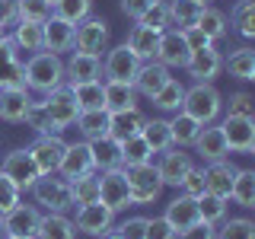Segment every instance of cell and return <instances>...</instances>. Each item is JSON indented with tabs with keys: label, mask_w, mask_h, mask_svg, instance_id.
Segmentation results:
<instances>
[{
	"label": "cell",
	"mask_w": 255,
	"mask_h": 239,
	"mask_svg": "<svg viewBox=\"0 0 255 239\" xmlns=\"http://www.w3.org/2000/svg\"><path fill=\"white\" fill-rule=\"evenodd\" d=\"M147 118L140 115V109H125V112H109V134L115 140H125V137H134V134H140V127Z\"/></svg>",
	"instance_id": "26"
},
{
	"label": "cell",
	"mask_w": 255,
	"mask_h": 239,
	"mask_svg": "<svg viewBox=\"0 0 255 239\" xmlns=\"http://www.w3.org/2000/svg\"><path fill=\"white\" fill-rule=\"evenodd\" d=\"M179 239H217V230L211 227V223H204V220H198V223H191L188 230H182Z\"/></svg>",
	"instance_id": "55"
},
{
	"label": "cell",
	"mask_w": 255,
	"mask_h": 239,
	"mask_svg": "<svg viewBox=\"0 0 255 239\" xmlns=\"http://www.w3.org/2000/svg\"><path fill=\"white\" fill-rule=\"evenodd\" d=\"M163 220L169 223V227L175 230V236L182 233V230H188L191 223H198L201 217H198V198H188V195H179L175 201L166 204V214Z\"/></svg>",
	"instance_id": "23"
},
{
	"label": "cell",
	"mask_w": 255,
	"mask_h": 239,
	"mask_svg": "<svg viewBox=\"0 0 255 239\" xmlns=\"http://www.w3.org/2000/svg\"><path fill=\"white\" fill-rule=\"evenodd\" d=\"M51 19L48 0H16V22H45Z\"/></svg>",
	"instance_id": "45"
},
{
	"label": "cell",
	"mask_w": 255,
	"mask_h": 239,
	"mask_svg": "<svg viewBox=\"0 0 255 239\" xmlns=\"http://www.w3.org/2000/svg\"><path fill=\"white\" fill-rule=\"evenodd\" d=\"M185 70H188V77L198 80V83H211V80L223 70V58H220V51L214 45L211 48H201V51H191L188 54Z\"/></svg>",
	"instance_id": "19"
},
{
	"label": "cell",
	"mask_w": 255,
	"mask_h": 239,
	"mask_svg": "<svg viewBox=\"0 0 255 239\" xmlns=\"http://www.w3.org/2000/svg\"><path fill=\"white\" fill-rule=\"evenodd\" d=\"M32 93L29 86H3L0 90V118L10 124H19L22 118H26V112L32 106Z\"/></svg>",
	"instance_id": "16"
},
{
	"label": "cell",
	"mask_w": 255,
	"mask_h": 239,
	"mask_svg": "<svg viewBox=\"0 0 255 239\" xmlns=\"http://www.w3.org/2000/svg\"><path fill=\"white\" fill-rule=\"evenodd\" d=\"M35 239H77V227L67 214H42Z\"/></svg>",
	"instance_id": "29"
},
{
	"label": "cell",
	"mask_w": 255,
	"mask_h": 239,
	"mask_svg": "<svg viewBox=\"0 0 255 239\" xmlns=\"http://www.w3.org/2000/svg\"><path fill=\"white\" fill-rule=\"evenodd\" d=\"M233 175H236L233 163H227V159L211 163L204 169V191H211V195H217V198H230V191H233Z\"/></svg>",
	"instance_id": "25"
},
{
	"label": "cell",
	"mask_w": 255,
	"mask_h": 239,
	"mask_svg": "<svg viewBox=\"0 0 255 239\" xmlns=\"http://www.w3.org/2000/svg\"><path fill=\"white\" fill-rule=\"evenodd\" d=\"M153 3H156V0H122V13L128 16V19L137 22V19H140V16L147 13Z\"/></svg>",
	"instance_id": "56"
},
{
	"label": "cell",
	"mask_w": 255,
	"mask_h": 239,
	"mask_svg": "<svg viewBox=\"0 0 255 239\" xmlns=\"http://www.w3.org/2000/svg\"><path fill=\"white\" fill-rule=\"evenodd\" d=\"M64 147H67V143H64L61 134H45V137H38L35 143H32L29 153H32V159H35L38 172H42V175H54V172H58Z\"/></svg>",
	"instance_id": "11"
},
{
	"label": "cell",
	"mask_w": 255,
	"mask_h": 239,
	"mask_svg": "<svg viewBox=\"0 0 255 239\" xmlns=\"http://www.w3.org/2000/svg\"><path fill=\"white\" fill-rule=\"evenodd\" d=\"M143 239H175V230L166 223L163 217H147V227H143Z\"/></svg>",
	"instance_id": "53"
},
{
	"label": "cell",
	"mask_w": 255,
	"mask_h": 239,
	"mask_svg": "<svg viewBox=\"0 0 255 239\" xmlns=\"http://www.w3.org/2000/svg\"><path fill=\"white\" fill-rule=\"evenodd\" d=\"M201 3H204V6H207V3H211V0H201Z\"/></svg>",
	"instance_id": "63"
},
{
	"label": "cell",
	"mask_w": 255,
	"mask_h": 239,
	"mask_svg": "<svg viewBox=\"0 0 255 239\" xmlns=\"http://www.w3.org/2000/svg\"><path fill=\"white\" fill-rule=\"evenodd\" d=\"M3 86H26L19 61H0V90Z\"/></svg>",
	"instance_id": "50"
},
{
	"label": "cell",
	"mask_w": 255,
	"mask_h": 239,
	"mask_svg": "<svg viewBox=\"0 0 255 239\" xmlns=\"http://www.w3.org/2000/svg\"><path fill=\"white\" fill-rule=\"evenodd\" d=\"M223 109H227V115L252 118L255 115V99H252L249 93H233V96H230V102H223Z\"/></svg>",
	"instance_id": "49"
},
{
	"label": "cell",
	"mask_w": 255,
	"mask_h": 239,
	"mask_svg": "<svg viewBox=\"0 0 255 239\" xmlns=\"http://www.w3.org/2000/svg\"><path fill=\"white\" fill-rule=\"evenodd\" d=\"M230 22L236 26V32L243 38L255 35V0H236L233 13H230Z\"/></svg>",
	"instance_id": "40"
},
{
	"label": "cell",
	"mask_w": 255,
	"mask_h": 239,
	"mask_svg": "<svg viewBox=\"0 0 255 239\" xmlns=\"http://www.w3.org/2000/svg\"><path fill=\"white\" fill-rule=\"evenodd\" d=\"M137 22H140V26H147V29H153V32H166V29H172V26H169V10H166L163 0H156V3L150 6V10L143 13Z\"/></svg>",
	"instance_id": "48"
},
{
	"label": "cell",
	"mask_w": 255,
	"mask_h": 239,
	"mask_svg": "<svg viewBox=\"0 0 255 239\" xmlns=\"http://www.w3.org/2000/svg\"><path fill=\"white\" fill-rule=\"evenodd\" d=\"M38 223H42V211L35 204H16L3 214V230L6 236H32L35 239L38 233Z\"/></svg>",
	"instance_id": "12"
},
{
	"label": "cell",
	"mask_w": 255,
	"mask_h": 239,
	"mask_svg": "<svg viewBox=\"0 0 255 239\" xmlns=\"http://www.w3.org/2000/svg\"><path fill=\"white\" fill-rule=\"evenodd\" d=\"M22 121H26V124L32 127V131L38 134V137H45V134H61L58 127H54V121L48 118V112H45V106H42V102H32Z\"/></svg>",
	"instance_id": "47"
},
{
	"label": "cell",
	"mask_w": 255,
	"mask_h": 239,
	"mask_svg": "<svg viewBox=\"0 0 255 239\" xmlns=\"http://www.w3.org/2000/svg\"><path fill=\"white\" fill-rule=\"evenodd\" d=\"M201 121H195L191 115L185 112H175V118L169 121V137H172V147H191V143L198 140V134H201Z\"/></svg>",
	"instance_id": "30"
},
{
	"label": "cell",
	"mask_w": 255,
	"mask_h": 239,
	"mask_svg": "<svg viewBox=\"0 0 255 239\" xmlns=\"http://www.w3.org/2000/svg\"><path fill=\"white\" fill-rule=\"evenodd\" d=\"M3 239H32V236H3Z\"/></svg>",
	"instance_id": "61"
},
{
	"label": "cell",
	"mask_w": 255,
	"mask_h": 239,
	"mask_svg": "<svg viewBox=\"0 0 255 239\" xmlns=\"http://www.w3.org/2000/svg\"><path fill=\"white\" fill-rule=\"evenodd\" d=\"M83 172H93V156H90V143L80 140V143H67L64 147V156H61V166H58V175L61 179H77Z\"/></svg>",
	"instance_id": "20"
},
{
	"label": "cell",
	"mask_w": 255,
	"mask_h": 239,
	"mask_svg": "<svg viewBox=\"0 0 255 239\" xmlns=\"http://www.w3.org/2000/svg\"><path fill=\"white\" fill-rule=\"evenodd\" d=\"M140 137L150 143L153 153H163L166 147H172V137H169V121L166 118H147L140 127Z\"/></svg>",
	"instance_id": "35"
},
{
	"label": "cell",
	"mask_w": 255,
	"mask_h": 239,
	"mask_svg": "<svg viewBox=\"0 0 255 239\" xmlns=\"http://www.w3.org/2000/svg\"><path fill=\"white\" fill-rule=\"evenodd\" d=\"M6 236V230H3V214H0V239Z\"/></svg>",
	"instance_id": "60"
},
{
	"label": "cell",
	"mask_w": 255,
	"mask_h": 239,
	"mask_svg": "<svg viewBox=\"0 0 255 239\" xmlns=\"http://www.w3.org/2000/svg\"><path fill=\"white\" fill-rule=\"evenodd\" d=\"M223 67L230 70V77L249 83V80H255V51H252V48H246V45L236 48V51L223 61Z\"/></svg>",
	"instance_id": "34"
},
{
	"label": "cell",
	"mask_w": 255,
	"mask_h": 239,
	"mask_svg": "<svg viewBox=\"0 0 255 239\" xmlns=\"http://www.w3.org/2000/svg\"><path fill=\"white\" fill-rule=\"evenodd\" d=\"M19 204V188L13 185L10 179H6L3 172H0V214H6L10 207Z\"/></svg>",
	"instance_id": "52"
},
{
	"label": "cell",
	"mask_w": 255,
	"mask_h": 239,
	"mask_svg": "<svg viewBox=\"0 0 255 239\" xmlns=\"http://www.w3.org/2000/svg\"><path fill=\"white\" fill-rule=\"evenodd\" d=\"M128 48H131L134 54H137L140 61H156V48H159V32L153 29H147V26H134L131 29V35H128Z\"/></svg>",
	"instance_id": "28"
},
{
	"label": "cell",
	"mask_w": 255,
	"mask_h": 239,
	"mask_svg": "<svg viewBox=\"0 0 255 239\" xmlns=\"http://www.w3.org/2000/svg\"><path fill=\"white\" fill-rule=\"evenodd\" d=\"M143 227H147V217H131L118 227L122 239H143Z\"/></svg>",
	"instance_id": "57"
},
{
	"label": "cell",
	"mask_w": 255,
	"mask_h": 239,
	"mask_svg": "<svg viewBox=\"0 0 255 239\" xmlns=\"http://www.w3.org/2000/svg\"><path fill=\"white\" fill-rule=\"evenodd\" d=\"M32 198H35L38 207H45L48 214H67L74 207V195H70V182L61 179L58 172L54 175H38L35 185L29 188Z\"/></svg>",
	"instance_id": "3"
},
{
	"label": "cell",
	"mask_w": 255,
	"mask_h": 239,
	"mask_svg": "<svg viewBox=\"0 0 255 239\" xmlns=\"http://www.w3.org/2000/svg\"><path fill=\"white\" fill-rule=\"evenodd\" d=\"M77 131L83 134L86 140H96V137H106L109 134V112L106 109H86L77 115Z\"/></svg>",
	"instance_id": "32"
},
{
	"label": "cell",
	"mask_w": 255,
	"mask_h": 239,
	"mask_svg": "<svg viewBox=\"0 0 255 239\" xmlns=\"http://www.w3.org/2000/svg\"><path fill=\"white\" fill-rule=\"evenodd\" d=\"M188 45L185 38H182L179 29H166L159 32V48H156V61L163 64V67H185L188 64Z\"/></svg>",
	"instance_id": "17"
},
{
	"label": "cell",
	"mask_w": 255,
	"mask_h": 239,
	"mask_svg": "<svg viewBox=\"0 0 255 239\" xmlns=\"http://www.w3.org/2000/svg\"><path fill=\"white\" fill-rule=\"evenodd\" d=\"M195 26L201 29L204 35L211 38V42H217V38H223V35H227V29H230V26H227V16H223L220 10H214V6H204Z\"/></svg>",
	"instance_id": "42"
},
{
	"label": "cell",
	"mask_w": 255,
	"mask_h": 239,
	"mask_svg": "<svg viewBox=\"0 0 255 239\" xmlns=\"http://www.w3.org/2000/svg\"><path fill=\"white\" fill-rule=\"evenodd\" d=\"M102 90H106V112H125L137 106V93L125 80H106Z\"/></svg>",
	"instance_id": "27"
},
{
	"label": "cell",
	"mask_w": 255,
	"mask_h": 239,
	"mask_svg": "<svg viewBox=\"0 0 255 239\" xmlns=\"http://www.w3.org/2000/svg\"><path fill=\"white\" fill-rule=\"evenodd\" d=\"M150 159H153V150L140 134L122 140V166H140V163H150Z\"/></svg>",
	"instance_id": "39"
},
{
	"label": "cell",
	"mask_w": 255,
	"mask_h": 239,
	"mask_svg": "<svg viewBox=\"0 0 255 239\" xmlns=\"http://www.w3.org/2000/svg\"><path fill=\"white\" fill-rule=\"evenodd\" d=\"M0 172H3L19 191H29L32 185H35V179L42 175V172H38V166H35V159H32V153H29V147L6 153L3 159H0Z\"/></svg>",
	"instance_id": "5"
},
{
	"label": "cell",
	"mask_w": 255,
	"mask_h": 239,
	"mask_svg": "<svg viewBox=\"0 0 255 239\" xmlns=\"http://www.w3.org/2000/svg\"><path fill=\"white\" fill-rule=\"evenodd\" d=\"M166 10H169V26H175V29L182 32V29H188V26H195V22H198L204 3H201V0H169Z\"/></svg>",
	"instance_id": "31"
},
{
	"label": "cell",
	"mask_w": 255,
	"mask_h": 239,
	"mask_svg": "<svg viewBox=\"0 0 255 239\" xmlns=\"http://www.w3.org/2000/svg\"><path fill=\"white\" fill-rule=\"evenodd\" d=\"M182 112L191 115L201 124H214L223 115V96L217 93L214 83H195L185 90V99H182Z\"/></svg>",
	"instance_id": "2"
},
{
	"label": "cell",
	"mask_w": 255,
	"mask_h": 239,
	"mask_svg": "<svg viewBox=\"0 0 255 239\" xmlns=\"http://www.w3.org/2000/svg\"><path fill=\"white\" fill-rule=\"evenodd\" d=\"M182 99H185V86H182V80H169V83L163 86L156 96H153V106L159 112H179L182 109Z\"/></svg>",
	"instance_id": "43"
},
{
	"label": "cell",
	"mask_w": 255,
	"mask_h": 239,
	"mask_svg": "<svg viewBox=\"0 0 255 239\" xmlns=\"http://www.w3.org/2000/svg\"><path fill=\"white\" fill-rule=\"evenodd\" d=\"M179 188H182V195H188V198H201L204 195V169L195 166V169L179 182Z\"/></svg>",
	"instance_id": "51"
},
{
	"label": "cell",
	"mask_w": 255,
	"mask_h": 239,
	"mask_svg": "<svg viewBox=\"0 0 255 239\" xmlns=\"http://www.w3.org/2000/svg\"><path fill=\"white\" fill-rule=\"evenodd\" d=\"M48 3H51V6H54V3H58V0H48Z\"/></svg>",
	"instance_id": "62"
},
{
	"label": "cell",
	"mask_w": 255,
	"mask_h": 239,
	"mask_svg": "<svg viewBox=\"0 0 255 239\" xmlns=\"http://www.w3.org/2000/svg\"><path fill=\"white\" fill-rule=\"evenodd\" d=\"M16 22V0H0V29Z\"/></svg>",
	"instance_id": "58"
},
{
	"label": "cell",
	"mask_w": 255,
	"mask_h": 239,
	"mask_svg": "<svg viewBox=\"0 0 255 239\" xmlns=\"http://www.w3.org/2000/svg\"><path fill=\"white\" fill-rule=\"evenodd\" d=\"M90 13H93V0H58L51 6V16L70 22V26H80Z\"/></svg>",
	"instance_id": "37"
},
{
	"label": "cell",
	"mask_w": 255,
	"mask_h": 239,
	"mask_svg": "<svg viewBox=\"0 0 255 239\" xmlns=\"http://www.w3.org/2000/svg\"><path fill=\"white\" fill-rule=\"evenodd\" d=\"M128 188H131V204H150L159 198L163 191V179H159L153 163H140V166H122Z\"/></svg>",
	"instance_id": "4"
},
{
	"label": "cell",
	"mask_w": 255,
	"mask_h": 239,
	"mask_svg": "<svg viewBox=\"0 0 255 239\" xmlns=\"http://www.w3.org/2000/svg\"><path fill=\"white\" fill-rule=\"evenodd\" d=\"M42 51H51V54L74 51V26L58 19V16L45 19L42 22Z\"/></svg>",
	"instance_id": "18"
},
{
	"label": "cell",
	"mask_w": 255,
	"mask_h": 239,
	"mask_svg": "<svg viewBox=\"0 0 255 239\" xmlns=\"http://www.w3.org/2000/svg\"><path fill=\"white\" fill-rule=\"evenodd\" d=\"M22 80H26V86L35 90V93H51V90H58V86H64V61H61V54L35 51L26 64H22Z\"/></svg>",
	"instance_id": "1"
},
{
	"label": "cell",
	"mask_w": 255,
	"mask_h": 239,
	"mask_svg": "<svg viewBox=\"0 0 255 239\" xmlns=\"http://www.w3.org/2000/svg\"><path fill=\"white\" fill-rule=\"evenodd\" d=\"M191 169H195V159H191L182 147H166L163 156H159V166H156L163 185H175V188H179V182L185 179Z\"/></svg>",
	"instance_id": "13"
},
{
	"label": "cell",
	"mask_w": 255,
	"mask_h": 239,
	"mask_svg": "<svg viewBox=\"0 0 255 239\" xmlns=\"http://www.w3.org/2000/svg\"><path fill=\"white\" fill-rule=\"evenodd\" d=\"M223 227L217 230V239H255V223L249 217H223Z\"/></svg>",
	"instance_id": "46"
},
{
	"label": "cell",
	"mask_w": 255,
	"mask_h": 239,
	"mask_svg": "<svg viewBox=\"0 0 255 239\" xmlns=\"http://www.w3.org/2000/svg\"><path fill=\"white\" fill-rule=\"evenodd\" d=\"M86 143H90V156H93L96 172H109V169H118V166H122V140H115L112 134L86 140Z\"/></svg>",
	"instance_id": "22"
},
{
	"label": "cell",
	"mask_w": 255,
	"mask_h": 239,
	"mask_svg": "<svg viewBox=\"0 0 255 239\" xmlns=\"http://www.w3.org/2000/svg\"><path fill=\"white\" fill-rule=\"evenodd\" d=\"M223 140H227L230 153H255V121L252 118H236L227 115L220 121Z\"/></svg>",
	"instance_id": "9"
},
{
	"label": "cell",
	"mask_w": 255,
	"mask_h": 239,
	"mask_svg": "<svg viewBox=\"0 0 255 239\" xmlns=\"http://www.w3.org/2000/svg\"><path fill=\"white\" fill-rule=\"evenodd\" d=\"M191 147L201 153L207 163H217V159H227L230 153V147H227V140H223V131H220V124H204L201 127V134H198V140L191 143Z\"/></svg>",
	"instance_id": "24"
},
{
	"label": "cell",
	"mask_w": 255,
	"mask_h": 239,
	"mask_svg": "<svg viewBox=\"0 0 255 239\" xmlns=\"http://www.w3.org/2000/svg\"><path fill=\"white\" fill-rule=\"evenodd\" d=\"M182 38H185V45H188V51H201V48H211L214 42L204 35L198 26H188V29H182Z\"/></svg>",
	"instance_id": "54"
},
{
	"label": "cell",
	"mask_w": 255,
	"mask_h": 239,
	"mask_svg": "<svg viewBox=\"0 0 255 239\" xmlns=\"http://www.w3.org/2000/svg\"><path fill=\"white\" fill-rule=\"evenodd\" d=\"M74 48L102 58V51H109V22L99 16H86L80 26H74Z\"/></svg>",
	"instance_id": "6"
},
{
	"label": "cell",
	"mask_w": 255,
	"mask_h": 239,
	"mask_svg": "<svg viewBox=\"0 0 255 239\" xmlns=\"http://www.w3.org/2000/svg\"><path fill=\"white\" fill-rule=\"evenodd\" d=\"M0 38H3V29H0Z\"/></svg>",
	"instance_id": "64"
},
{
	"label": "cell",
	"mask_w": 255,
	"mask_h": 239,
	"mask_svg": "<svg viewBox=\"0 0 255 239\" xmlns=\"http://www.w3.org/2000/svg\"><path fill=\"white\" fill-rule=\"evenodd\" d=\"M99 201L109 207V211H125L131 207V188H128V179H125V169H109V172H99Z\"/></svg>",
	"instance_id": "8"
},
{
	"label": "cell",
	"mask_w": 255,
	"mask_h": 239,
	"mask_svg": "<svg viewBox=\"0 0 255 239\" xmlns=\"http://www.w3.org/2000/svg\"><path fill=\"white\" fill-rule=\"evenodd\" d=\"M42 106H45L48 118H51V121H54V127H58L61 134L67 131V127L77 121V115H80V106H77L74 93H70V86H58V90L45 93Z\"/></svg>",
	"instance_id": "7"
},
{
	"label": "cell",
	"mask_w": 255,
	"mask_h": 239,
	"mask_svg": "<svg viewBox=\"0 0 255 239\" xmlns=\"http://www.w3.org/2000/svg\"><path fill=\"white\" fill-rule=\"evenodd\" d=\"M140 64L143 61L128 45H115V48H109L106 58H102V74H106V80H125V83H131Z\"/></svg>",
	"instance_id": "10"
},
{
	"label": "cell",
	"mask_w": 255,
	"mask_h": 239,
	"mask_svg": "<svg viewBox=\"0 0 255 239\" xmlns=\"http://www.w3.org/2000/svg\"><path fill=\"white\" fill-rule=\"evenodd\" d=\"M102 239H122V233H118V230H106V233H102Z\"/></svg>",
	"instance_id": "59"
},
{
	"label": "cell",
	"mask_w": 255,
	"mask_h": 239,
	"mask_svg": "<svg viewBox=\"0 0 255 239\" xmlns=\"http://www.w3.org/2000/svg\"><path fill=\"white\" fill-rule=\"evenodd\" d=\"M99 74H102V58H96V54L70 51L67 64H64V80L67 83H90V80H99Z\"/></svg>",
	"instance_id": "21"
},
{
	"label": "cell",
	"mask_w": 255,
	"mask_h": 239,
	"mask_svg": "<svg viewBox=\"0 0 255 239\" xmlns=\"http://www.w3.org/2000/svg\"><path fill=\"white\" fill-rule=\"evenodd\" d=\"M112 220H115V211H109L102 201H96V204H80L74 227H77V233L102 236L106 230H112Z\"/></svg>",
	"instance_id": "14"
},
{
	"label": "cell",
	"mask_w": 255,
	"mask_h": 239,
	"mask_svg": "<svg viewBox=\"0 0 255 239\" xmlns=\"http://www.w3.org/2000/svg\"><path fill=\"white\" fill-rule=\"evenodd\" d=\"M70 195H74V204H96L99 201V172L93 169L70 179Z\"/></svg>",
	"instance_id": "36"
},
{
	"label": "cell",
	"mask_w": 255,
	"mask_h": 239,
	"mask_svg": "<svg viewBox=\"0 0 255 239\" xmlns=\"http://www.w3.org/2000/svg\"><path fill=\"white\" fill-rule=\"evenodd\" d=\"M230 198H233L239 207H255V172L252 169H236Z\"/></svg>",
	"instance_id": "38"
},
{
	"label": "cell",
	"mask_w": 255,
	"mask_h": 239,
	"mask_svg": "<svg viewBox=\"0 0 255 239\" xmlns=\"http://www.w3.org/2000/svg\"><path fill=\"white\" fill-rule=\"evenodd\" d=\"M74 93L80 112L86 109H106V90H102V80H90V83H67Z\"/></svg>",
	"instance_id": "33"
},
{
	"label": "cell",
	"mask_w": 255,
	"mask_h": 239,
	"mask_svg": "<svg viewBox=\"0 0 255 239\" xmlns=\"http://www.w3.org/2000/svg\"><path fill=\"white\" fill-rule=\"evenodd\" d=\"M169 80H172L169 67H163L159 61H143L140 67H137V74H134V80H131V86H134V93H140V96H147V99H153V96L163 90Z\"/></svg>",
	"instance_id": "15"
},
{
	"label": "cell",
	"mask_w": 255,
	"mask_h": 239,
	"mask_svg": "<svg viewBox=\"0 0 255 239\" xmlns=\"http://www.w3.org/2000/svg\"><path fill=\"white\" fill-rule=\"evenodd\" d=\"M13 42L19 51H42V22H16Z\"/></svg>",
	"instance_id": "41"
},
{
	"label": "cell",
	"mask_w": 255,
	"mask_h": 239,
	"mask_svg": "<svg viewBox=\"0 0 255 239\" xmlns=\"http://www.w3.org/2000/svg\"><path fill=\"white\" fill-rule=\"evenodd\" d=\"M198 217L204 223H211V227H217V223L227 217V198H217V195H211V191H204V195L198 198Z\"/></svg>",
	"instance_id": "44"
}]
</instances>
